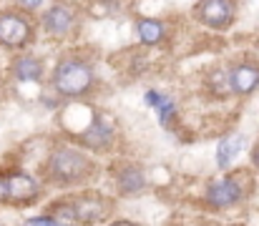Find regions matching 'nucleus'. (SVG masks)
Masks as SVG:
<instances>
[{"label": "nucleus", "mask_w": 259, "mask_h": 226, "mask_svg": "<svg viewBox=\"0 0 259 226\" xmlns=\"http://www.w3.org/2000/svg\"><path fill=\"white\" fill-rule=\"evenodd\" d=\"M43 3H46V0H18V8L25 10V13H33V10L43 8Z\"/></svg>", "instance_id": "nucleus-19"}, {"label": "nucleus", "mask_w": 259, "mask_h": 226, "mask_svg": "<svg viewBox=\"0 0 259 226\" xmlns=\"http://www.w3.org/2000/svg\"><path fill=\"white\" fill-rule=\"evenodd\" d=\"M244 149V136H227L219 141L217 146V166L222 171H227L232 166V161H237V156Z\"/></svg>", "instance_id": "nucleus-14"}, {"label": "nucleus", "mask_w": 259, "mask_h": 226, "mask_svg": "<svg viewBox=\"0 0 259 226\" xmlns=\"http://www.w3.org/2000/svg\"><path fill=\"white\" fill-rule=\"evenodd\" d=\"M244 196H247L244 181H239L237 176L214 178L204 189V204L209 209H217V211H224V209H232V206L242 204Z\"/></svg>", "instance_id": "nucleus-7"}, {"label": "nucleus", "mask_w": 259, "mask_h": 226, "mask_svg": "<svg viewBox=\"0 0 259 226\" xmlns=\"http://www.w3.org/2000/svg\"><path fill=\"white\" fill-rule=\"evenodd\" d=\"M40 30L53 38V40H66L78 30V10L66 3V0H56L53 5H48L38 20Z\"/></svg>", "instance_id": "nucleus-4"}, {"label": "nucleus", "mask_w": 259, "mask_h": 226, "mask_svg": "<svg viewBox=\"0 0 259 226\" xmlns=\"http://www.w3.org/2000/svg\"><path fill=\"white\" fill-rule=\"evenodd\" d=\"M206 88H209V93L217 96V98L232 96V93H229V83H227V68H211L209 75H206Z\"/></svg>", "instance_id": "nucleus-15"}, {"label": "nucleus", "mask_w": 259, "mask_h": 226, "mask_svg": "<svg viewBox=\"0 0 259 226\" xmlns=\"http://www.w3.org/2000/svg\"><path fill=\"white\" fill-rule=\"evenodd\" d=\"M194 18L199 25L214 33H224L237 20V3L234 0H199L194 5Z\"/></svg>", "instance_id": "nucleus-6"}, {"label": "nucleus", "mask_w": 259, "mask_h": 226, "mask_svg": "<svg viewBox=\"0 0 259 226\" xmlns=\"http://www.w3.org/2000/svg\"><path fill=\"white\" fill-rule=\"evenodd\" d=\"M78 146L91 151H108L116 144V118L111 113L96 111V116L91 118L86 128L78 133Z\"/></svg>", "instance_id": "nucleus-8"}, {"label": "nucleus", "mask_w": 259, "mask_h": 226, "mask_svg": "<svg viewBox=\"0 0 259 226\" xmlns=\"http://www.w3.org/2000/svg\"><path fill=\"white\" fill-rule=\"evenodd\" d=\"M10 75L18 83H40L46 75V63L38 56H18L10 66Z\"/></svg>", "instance_id": "nucleus-13"}, {"label": "nucleus", "mask_w": 259, "mask_h": 226, "mask_svg": "<svg viewBox=\"0 0 259 226\" xmlns=\"http://www.w3.org/2000/svg\"><path fill=\"white\" fill-rule=\"evenodd\" d=\"M252 166L259 168V141L254 144V149H252Z\"/></svg>", "instance_id": "nucleus-20"}, {"label": "nucleus", "mask_w": 259, "mask_h": 226, "mask_svg": "<svg viewBox=\"0 0 259 226\" xmlns=\"http://www.w3.org/2000/svg\"><path fill=\"white\" fill-rule=\"evenodd\" d=\"M68 201L73 206L78 226H96L111 219V214H113V201L98 191H81L76 196H68Z\"/></svg>", "instance_id": "nucleus-5"}, {"label": "nucleus", "mask_w": 259, "mask_h": 226, "mask_svg": "<svg viewBox=\"0 0 259 226\" xmlns=\"http://www.w3.org/2000/svg\"><path fill=\"white\" fill-rule=\"evenodd\" d=\"M93 85H96V71L86 56L66 53L58 58V63L51 73V88L56 91V96L78 101V98H86L93 91Z\"/></svg>", "instance_id": "nucleus-2"}, {"label": "nucleus", "mask_w": 259, "mask_h": 226, "mask_svg": "<svg viewBox=\"0 0 259 226\" xmlns=\"http://www.w3.org/2000/svg\"><path fill=\"white\" fill-rule=\"evenodd\" d=\"M108 226H136L134 221H126V219H116V221H111Z\"/></svg>", "instance_id": "nucleus-22"}, {"label": "nucleus", "mask_w": 259, "mask_h": 226, "mask_svg": "<svg viewBox=\"0 0 259 226\" xmlns=\"http://www.w3.org/2000/svg\"><path fill=\"white\" fill-rule=\"evenodd\" d=\"M134 30H136L139 43L146 46V48H156V46H161V43L166 40V33H169V28H166V23H164L161 18H149V15L136 18Z\"/></svg>", "instance_id": "nucleus-12"}, {"label": "nucleus", "mask_w": 259, "mask_h": 226, "mask_svg": "<svg viewBox=\"0 0 259 226\" xmlns=\"http://www.w3.org/2000/svg\"><path fill=\"white\" fill-rule=\"evenodd\" d=\"M98 176V163L81 146L58 144L46 158V178L58 189H76Z\"/></svg>", "instance_id": "nucleus-1"}, {"label": "nucleus", "mask_w": 259, "mask_h": 226, "mask_svg": "<svg viewBox=\"0 0 259 226\" xmlns=\"http://www.w3.org/2000/svg\"><path fill=\"white\" fill-rule=\"evenodd\" d=\"M35 23L30 13L20 8L0 10V48L5 51H25L35 40Z\"/></svg>", "instance_id": "nucleus-3"}, {"label": "nucleus", "mask_w": 259, "mask_h": 226, "mask_svg": "<svg viewBox=\"0 0 259 226\" xmlns=\"http://www.w3.org/2000/svg\"><path fill=\"white\" fill-rule=\"evenodd\" d=\"M23 226H56V219H53L51 214H43V216H33V219H28Z\"/></svg>", "instance_id": "nucleus-18"}, {"label": "nucleus", "mask_w": 259, "mask_h": 226, "mask_svg": "<svg viewBox=\"0 0 259 226\" xmlns=\"http://www.w3.org/2000/svg\"><path fill=\"white\" fill-rule=\"evenodd\" d=\"M154 111H156L161 126H171V121L176 118V101H171V98L166 96V101H164L159 108H154Z\"/></svg>", "instance_id": "nucleus-16"}, {"label": "nucleus", "mask_w": 259, "mask_h": 226, "mask_svg": "<svg viewBox=\"0 0 259 226\" xmlns=\"http://www.w3.org/2000/svg\"><path fill=\"white\" fill-rule=\"evenodd\" d=\"M111 181L116 186V191L121 196H136V194H144L149 181H146V173L141 166L131 163V161H121V163H113L111 166Z\"/></svg>", "instance_id": "nucleus-10"}, {"label": "nucleus", "mask_w": 259, "mask_h": 226, "mask_svg": "<svg viewBox=\"0 0 259 226\" xmlns=\"http://www.w3.org/2000/svg\"><path fill=\"white\" fill-rule=\"evenodd\" d=\"M229 93L247 98L259 88V58H239L227 66Z\"/></svg>", "instance_id": "nucleus-9"}, {"label": "nucleus", "mask_w": 259, "mask_h": 226, "mask_svg": "<svg viewBox=\"0 0 259 226\" xmlns=\"http://www.w3.org/2000/svg\"><path fill=\"white\" fill-rule=\"evenodd\" d=\"M164 101H166V96H164L161 91H156V88H151V91L144 93V103H146L149 108H159Z\"/></svg>", "instance_id": "nucleus-17"}, {"label": "nucleus", "mask_w": 259, "mask_h": 226, "mask_svg": "<svg viewBox=\"0 0 259 226\" xmlns=\"http://www.w3.org/2000/svg\"><path fill=\"white\" fill-rule=\"evenodd\" d=\"M8 201V189H5V178H0V204Z\"/></svg>", "instance_id": "nucleus-21"}, {"label": "nucleus", "mask_w": 259, "mask_h": 226, "mask_svg": "<svg viewBox=\"0 0 259 226\" xmlns=\"http://www.w3.org/2000/svg\"><path fill=\"white\" fill-rule=\"evenodd\" d=\"M5 189H8V204H33L40 196V181L25 171H13L5 178Z\"/></svg>", "instance_id": "nucleus-11"}]
</instances>
